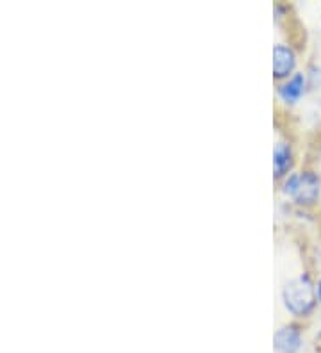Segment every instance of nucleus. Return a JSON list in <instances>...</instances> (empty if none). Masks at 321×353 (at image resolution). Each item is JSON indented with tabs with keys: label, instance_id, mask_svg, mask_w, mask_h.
<instances>
[{
	"label": "nucleus",
	"instance_id": "nucleus-5",
	"mask_svg": "<svg viewBox=\"0 0 321 353\" xmlns=\"http://www.w3.org/2000/svg\"><path fill=\"white\" fill-rule=\"evenodd\" d=\"M273 343L278 353H298V350L302 348V332L296 325H286L278 328Z\"/></svg>",
	"mask_w": 321,
	"mask_h": 353
},
{
	"label": "nucleus",
	"instance_id": "nucleus-9",
	"mask_svg": "<svg viewBox=\"0 0 321 353\" xmlns=\"http://www.w3.org/2000/svg\"><path fill=\"white\" fill-rule=\"evenodd\" d=\"M320 337H321V332H320Z\"/></svg>",
	"mask_w": 321,
	"mask_h": 353
},
{
	"label": "nucleus",
	"instance_id": "nucleus-1",
	"mask_svg": "<svg viewBox=\"0 0 321 353\" xmlns=\"http://www.w3.org/2000/svg\"><path fill=\"white\" fill-rule=\"evenodd\" d=\"M282 300L286 309L296 318H307L318 307L316 285L309 273H302L296 279L289 280L282 291Z\"/></svg>",
	"mask_w": 321,
	"mask_h": 353
},
{
	"label": "nucleus",
	"instance_id": "nucleus-2",
	"mask_svg": "<svg viewBox=\"0 0 321 353\" xmlns=\"http://www.w3.org/2000/svg\"><path fill=\"white\" fill-rule=\"evenodd\" d=\"M321 194V179L316 172L313 170H305V172L298 173V184H296L295 194H293V200H295L298 205H314V203L320 200Z\"/></svg>",
	"mask_w": 321,
	"mask_h": 353
},
{
	"label": "nucleus",
	"instance_id": "nucleus-3",
	"mask_svg": "<svg viewBox=\"0 0 321 353\" xmlns=\"http://www.w3.org/2000/svg\"><path fill=\"white\" fill-rule=\"evenodd\" d=\"M296 68V54L287 45H275L273 48V75L275 79H287Z\"/></svg>",
	"mask_w": 321,
	"mask_h": 353
},
{
	"label": "nucleus",
	"instance_id": "nucleus-4",
	"mask_svg": "<svg viewBox=\"0 0 321 353\" xmlns=\"http://www.w3.org/2000/svg\"><path fill=\"white\" fill-rule=\"evenodd\" d=\"M307 86V75L302 74V72H296V74H293L286 82H282V84L277 88V93L278 97L282 99V102L296 103L305 95Z\"/></svg>",
	"mask_w": 321,
	"mask_h": 353
},
{
	"label": "nucleus",
	"instance_id": "nucleus-8",
	"mask_svg": "<svg viewBox=\"0 0 321 353\" xmlns=\"http://www.w3.org/2000/svg\"><path fill=\"white\" fill-rule=\"evenodd\" d=\"M316 298H318V303L321 305V279L316 282Z\"/></svg>",
	"mask_w": 321,
	"mask_h": 353
},
{
	"label": "nucleus",
	"instance_id": "nucleus-6",
	"mask_svg": "<svg viewBox=\"0 0 321 353\" xmlns=\"http://www.w3.org/2000/svg\"><path fill=\"white\" fill-rule=\"evenodd\" d=\"M293 159H295V155H293V148L289 143L280 141L275 145L273 168L277 179H282V176L289 175V172L293 168Z\"/></svg>",
	"mask_w": 321,
	"mask_h": 353
},
{
	"label": "nucleus",
	"instance_id": "nucleus-7",
	"mask_svg": "<svg viewBox=\"0 0 321 353\" xmlns=\"http://www.w3.org/2000/svg\"><path fill=\"white\" fill-rule=\"evenodd\" d=\"M307 82L311 88H321V66L311 65L307 70Z\"/></svg>",
	"mask_w": 321,
	"mask_h": 353
}]
</instances>
